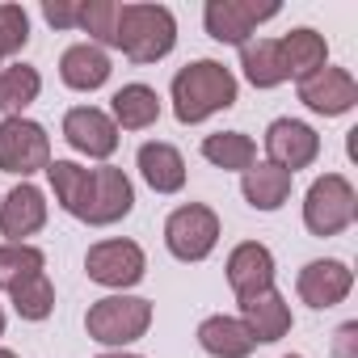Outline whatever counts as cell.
I'll use <instances>...</instances> for the list:
<instances>
[{
  "instance_id": "6da1fadb",
  "label": "cell",
  "mask_w": 358,
  "mask_h": 358,
  "mask_svg": "<svg viewBox=\"0 0 358 358\" xmlns=\"http://www.w3.org/2000/svg\"><path fill=\"white\" fill-rule=\"evenodd\" d=\"M236 106V76L215 59H194L173 76V114L177 122H203Z\"/></svg>"
},
{
  "instance_id": "7a4b0ae2",
  "label": "cell",
  "mask_w": 358,
  "mask_h": 358,
  "mask_svg": "<svg viewBox=\"0 0 358 358\" xmlns=\"http://www.w3.org/2000/svg\"><path fill=\"white\" fill-rule=\"evenodd\" d=\"M177 22L164 5H118L114 22V47L131 64H156L173 51Z\"/></svg>"
},
{
  "instance_id": "3957f363",
  "label": "cell",
  "mask_w": 358,
  "mask_h": 358,
  "mask_svg": "<svg viewBox=\"0 0 358 358\" xmlns=\"http://www.w3.org/2000/svg\"><path fill=\"white\" fill-rule=\"evenodd\" d=\"M148 324H152V303L139 295H106L85 316L89 337L101 345H131L148 333Z\"/></svg>"
},
{
  "instance_id": "277c9868",
  "label": "cell",
  "mask_w": 358,
  "mask_h": 358,
  "mask_svg": "<svg viewBox=\"0 0 358 358\" xmlns=\"http://www.w3.org/2000/svg\"><path fill=\"white\" fill-rule=\"evenodd\" d=\"M358 215V194L341 173H324L312 182L308 199H303V224L312 236H337L354 224Z\"/></svg>"
},
{
  "instance_id": "5b68a950",
  "label": "cell",
  "mask_w": 358,
  "mask_h": 358,
  "mask_svg": "<svg viewBox=\"0 0 358 358\" xmlns=\"http://www.w3.org/2000/svg\"><path fill=\"white\" fill-rule=\"evenodd\" d=\"M220 241V215L203 203L177 207L164 224V245L177 262H203Z\"/></svg>"
},
{
  "instance_id": "8992f818",
  "label": "cell",
  "mask_w": 358,
  "mask_h": 358,
  "mask_svg": "<svg viewBox=\"0 0 358 358\" xmlns=\"http://www.w3.org/2000/svg\"><path fill=\"white\" fill-rule=\"evenodd\" d=\"M51 164V139L30 118H5L0 122V173L30 177Z\"/></svg>"
},
{
  "instance_id": "52a82bcc",
  "label": "cell",
  "mask_w": 358,
  "mask_h": 358,
  "mask_svg": "<svg viewBox=\"0 0 358 358\" xmlns=\"http://www.w3.org/2000/svg\"><path fill=\"white\" fill-rule=\"evenodd\" d=\"M270 17H278L274 0H266V5H257V0H207V9H203L207 34L215 43H232V47H245L249 34Z\"/></svg>"
},
{
  "instance_id": "ba28073f",
  "label": "cell",
  "mask_w": 358,
  "mask_h": 358,
  "mask_svg": "<svg viewBox=\"0 0 358 358\" xmlns=\"http://www.w3.org/2000/svg\"><path fill=\"white\" fill-rule=\"evenodd\" d=\"M85 270H89L93 282L127 291V287H135L143 278V249L135 241H101V245L89 249Z\"/></svg>"
},
{
  "instance_id": "9c48e42d",
  "label": "cell",
  "mask_w": 358,
  "mask_h": 358,
  "mask_svg": "<svg viewBox=\"0 0 358 358\" xmlns=\"http://www.w3.org/2000/svg\"><path fill=\"white\" fill-rule=\"evenodd\" d=\"M131 207H135V190H131V182H127V173L114 169V164L93 169V190H89L85 224H93V228L118 224V220L131 215Z\"/></svg>"
},
{
  "instance_id": "30bf717a",
  "label": "cell",
  "mask_w": 358,
  "mask_h": 358,
  "mask_svg": "<svg viewBox=\"0 0 358 358\" xmlns=\"http://www.w3.org/2000/svg\"><path fill=\"white\" fill-rule=\"evenodd\" d=\"M266 152H270V164L295 177V169H308L320 156V135L299 118H274L266 131Z\"/></svg>"
},
{
  "instance_id": "8fae6325",
  "label": "cell",
  "mask_w": 358,
  "mask_h": 358,
  "mask_svg": "<svg viewBox=\"0 0 358 358\" xmlns=\"http://www.w3.org/2000/svg\"><path fill=\"white\" fill-rule=\"evenodd\" d=\"M64 139H68L76 152H85V156H93V160H106V156H114V148H118V127H114V118L101 114L97 106H76V110L64 114Z\"/></svg>"
},
{
  "instance_id": "7c38bea8",
  "label": "cell",
  "mask_w": 358,
  "mask_h": 358,
  "mask_svg": "<svg viewBox=\"0 0 358 358\" xmlns=\"http://www.w3.org/2000/svg\"><path fill=\"white\" fill-rule=\"evenodd\" d=\"M299 101H303L308 110L333 118V114L354 110V101H358V85H354V76H350L345 68H329V64H324L320 72H312L308 80H299Z\"/></svg>"
},
{
  "instance_id": "4fadbf2b",
  "label": "cell",
  "mask_w": 358,
  "mask_h": 358,
  "mask_svg": "<svg viewBox=\"0 0 358 358\" xmlns=\"http://www.w3.org/2000/svg\"><path fill=\"white\" fill-rule=\"evenodd\" d=\"M299 299L308 303V308H337L345 295H350V287H354V274H350V266L345 262H308L303 270H299Z\"/></svg>"
},
{
  "instance_id": "5bb4252c",
  "label": "cell",
  "mask_w": 358,
  "mask_h": 358,
  "mask_svg": "<svg viewBox=\"0 0 358 358\" xmlns=\"http://www.w3.org/2000/svg\"><path fill=\"white\" fill-rule=\"evenodd\" d=\"M43 224H47L43 190L22 182L17 190L5 194V203H0V236H9V245H26V236H34Z\"/></svg>"
},
{
  "instance_id": "9a60e30c",
  "label": "cell",
  "mask_w": 358,
  "mask_h": 358,
  "mask_svg": "<svg viewBox=\"0 0 358 358\" xmlns=\"http://www.w3.org/2000/svg\"><path fill=\"white\" fill-rule=\"evenodd\" d=\"M228 287L236 291V299H249L257 291L274 287V253L257 241H245L228 253Z\"/></svg>"
},
{
  "instance_id": "2e32d148",
  "label": "cell",
  "mask_w": 358,
  "mask_h": 358,
  "mask_svg": "<svg viewBox=\"0 0 358 358\" xmlns=\"http://www.w3.org/2000/svg\"><path fill=\"white\" fill-rule=\"evenodd\" d=\"M241 324L249 329V337H253L257 345H270V341H278V337L291 333V308H287V299L270 287V291H257V295L241 299Z\"/></svg>"
},
{
  "instance_id": "e0dca14e",
  "label": "cell",
  "mask_w": 358,
  "mask_h": 358,
  "mask_svg": "<svg viewBox=\"0 0 358 358\" xmlns=\"http://www.w3.org/2000/svg\"><path fill=\"white\" fill-rule=\"evenodd\" d=\"M139 173H143V182L156 190V194H177L186 186V160L182 152H177L173 143H143L139 148Z\"/></svg>"
},
{
  "instance_id": "ac0fdd59",
  "label": "cell",
  "mask_w": 358,
  "mask_h": 358,
  "mask_svg": "<svg viewBox=\"0 0 358 358\" xmlns=\"http://www.w3.org/2000/svg\"><path fill=\"white\" fill-rule=\"evenodd\" d=\"M59 76H64L68 89L93 93V89H101L110 80V55L101 47H93V43H76V47H68L59 55Z\"/></svg>"
},
{
  "instance_id": "d6986e66",
  "label": "cell",
  "mask_w": 358,
  "mask_h": 358,
  "mask_svg": "<svg viewBox=\"0 0 358 358\" xmlns=\"http://www.w3.org/2000/svg\"><path fill=\"white\" fill-rule=\"evenodd\" d=\"M199 345L211 358H249L257 341L249 337V329L236 316H207L199 324Z\"/></svg>"
},
{
  "instance_id": "ffe728a7",
  "label": "cell",
  "mask_w": 358,
  "mask_h": 358,
  "mask_svg": "<svg viewBox=\"0 0 358 358\" xmlns=\"http://www.w3.org/2000/svg\"><path fill=\"white\" fill-rule=\"evenodd\" d=\"M241 190H245L249 207H257V211H278V207L291 199V173L278 169V164H270V160H266V164H249Z\"/></svg>"
},
{
  "instance_id": "44dd1931",
  "label": "cell",
  "mask_w": 358,
  "mask_h": 358,
  "mask_svg": "<svg viewBox=\"0 0 358 358\" xmlns=\"http://www.w3.org/2000/svg\"><path fill=\"white\" fill-rule=\"evenodd\" d=\"M47 177H51V190L59 199V207L76 220H85V207H89V190H93V169H80L76 160H51L47 164Z\"/></svg>"
},
{
  "instance_id": "7402d4cb",
  "label": "cell",
  "mask_w": 358,
  "mask_h": 358,
  "mask_svg": "<svg viewBox=\"0 0 358 358\" xmlns=\"http://www.w3.org/2000/svg\"><path fill=\"white\" fill-rule=\"evenodd\" d=\"M241 68H245V76H249L253 89H274V85L291 80L287 64H282V51H278L274 38H249L241 47Z\"/></svg>"
},
{
  "instance_id": "603a6c76",
  "label": "cell",
  "mask_w": 358,
  "mask_h": 358,
  "mask_svg": "<svg viewBox=\"0 0 358 358\" xmlns=\"http://www.w3.org/2000/svg\"><path fill=\"white\" fill-rule=\"evenodd\" d=\"M278 51H282L287 76H295V80H308L329 59V47H324V38L316 30H291L287 38H278Z\"/></svg>"
},
{
  "instance_id": "cb8c5ba5",
  "label": "cell",
  "mask_w": 358,
  "mask_h": 358,
  "mask_svg": "<svg viewBox=\"0 0 358 358\" xmlns=\"http://www.w3.org/2000/svg\"><path fill=\"white\" fill-rule=\"evenodd\" d=\"M110 106H114V127H122V131H143L160 118V97L148 85H122L110 97Z\"/></svg>"
},
{
  "instance_id": "d4e9b609",
  "label": "cell",
  "mask_w": 358,
  "mask_h": 358,
  "mask_svg": "<svg viewBox=\"0 0 358 358\" xmlns=\"http://www.w3.org/2000/svg\"><path fill=\"white\" fill-rule=\"evenodd\" d=\"M38 89H43L38 68H30V64H9L5 72H0V110H5L9 118H22V110L38 101Z\"/></svg>"
},
{
  "instance_id": "484cf974",
  "label": "cell",
  "mask_w": 358,
  "mask_h": 358,
  "mask_svg": "<svg viewBox=\"0 0 358 358\" xmlns=\"http://www.w3.org/2000/svg\"><path fill=\"white\" fill-rule=\"evenodd\" d=\"M203 156L215 164V169H236L245 173L249 164H257V148L245 131H215L203 139Z\"/></svg>"
},
{
  "instance_id": "4316f807",
  "label": "cell",
  "mask_w": 358,
  "mask_h": 358,
  "mask_svg": "<svg viewBox=\"0 0 358 358\" xmlns=\"http://www.w3.org/2000/svg\"><path fill=\"white\" fill-rule=\"evenodd\" d=\"M43 266H47V257L34 245H0V291L22 287L26 278L43 274Z\"/></svg>"
},
{
  "instance_id": "83f0119b",
  "label": "cell",
  "mask_w": 358,
  "mask_h": 358,
  "mask_svg": "<svg viewBox=\"0 0 358 358\" xmlns=\"http://www.w3.org/2000/svg\"><path fill=\"white\" fill-rule=\"evenodd\" d=\"M9 295H13V308H17V316H22V320H47V316H51V308H55V287H51L47 270H43V274H34V278H26V282H22V287H13Z\"/></svg>"
},
{
  "instance_id": "f1b7e54d",
  "label": "cell",
  "mask_w": 358,
  "mask_h": 358,
  "mask_svg": "<svg viewBox=\"0 0 358 358\" xmlns=\"http://www.w3.org/2000/svg\"><path fill=\"white\" fill-rule=\"evenodd\" d=\"M114 22H118V5L114 0H80V17H76V30L89 34L93 47H114Z\"/></svg>"
},
{
  "instance_id": "f546056e",
  "label": "cell",
  "mask_w": 358,
  "mask_h": 358,
  "mask_svg": "<svg viewBox=\"0 0 358 358\" xmlns=\"http://www.w3.org/2000/svg\"><path fill=\"white\" fill-rule=\"evenodd\" d=\"M30 43V17L22 5H0V59L17 55Z\"/></svg>"
},
{
  "instance_id": "4dcf8cb0",
  "label": "cell",
  "mask_w": 358,
  "mask_h": 358,
  "mask_svg": "<svg viewBox=\"0 0 358 358\" xmlns=\"http://www.w3.org/2000/svg\"><path fill=\"white\" fill-rule=\"evenodd\" d=\"M43 17H47L55 30H76L80 0H43Z\"/></svg>"
},
{
  "instance_id": "1f68e13d",
  "label": "cell",
  "mask_w": 358,
  "mask_h": 358,
  "mask_svg": "<svg viewBox=\"0 0 358 358\" xmlns=\"http://www.w3.org/2000/svg\"><path fill=\"white\" fill-rule=\"evenodd\" d=\"M101 358H139V354H101Z\"/></svg>"
},
{
  "instance_id": "d6a6232c",
  "label": "cell",
  "mask_w": 358,
  "mask_h": 358,
  "mask_svg": "<svg viewBox=\"0 0 358 358\" xmlns=\"http://www.w3.org/2000/svg\"><path fill=\"white\" fill-rule=\"evenodd\" d=\"M0 358H17V354H13V350H0Z\"/></svg>"
},
{
  "instance_id": "836d02e7",
  "label": "cell",
  "mask_w": 358,
  "mask_h": 358,
  "mask_svg": "<svg viewBox=\"0 0 358 358\" xmlns=\"http://www.w3.org/2000/svg\"><path fill=\"white\" fill-rule=\"evenodd\" d=\"M0 333H5V312H0Z\"/></svg>"
},
{
  "instance_id": "e575fe53",
  "label": "cell",
  "mask_w": 358,
  "mask_h": 358,
  "mask_svg": "<svg viewBox=\"0 0 358 358\" xmlns=\"http://www.w3.org/2000/svg\"><path fill=\"white\" fill-rule=\"evenodd\" d=\"M287 358H299V354H287Z\"/></svg>"
}]
</instances>
